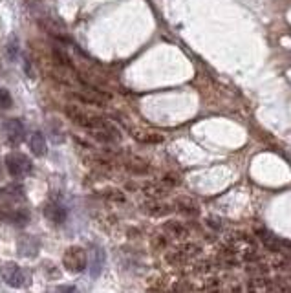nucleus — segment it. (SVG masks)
<instances>
[{"label":"nucleus","mask_w":291,"mask_h":293,"mask_svg":"<svg viewBox=\"0 0 291 293\" xmlns=\"http://www.w3.org/2000/svg\"><path fill=\"white\" fill-rule=\"evenodd\" d=\"M6 51H7V59H9V61H15V59H17V55H18V39L15 37V35L9 37V40H7Z\"/></svg>","instance_id":"9"},{"label":"nucleus","mask_w":291,"mask_h":293,"mask_svg":"<svg viewBox=\"0 0 291 293\" xmlns=\"http://www.w3.org/2000/svg\"><path fill=\"white\" fill-rule=\"evenodd\" d=\"M11 105H13V99H11L9 90L0 88V108H2V110H7V108H11Z\"/></svg>","instance_id":"10"},{"label":"nucleus","mask_w":291,"mask_h":293,"mask_svg":"<svg viewBox=\"0 0 291 293\" xmlns=\"http://www.w3.org/2000/svg\"><path fill=\"white\" fill-rule=\"evenodd\" d=\"M4 130H6L7 141H9L11 145H18V143L24 140V134H26L22 121H20V119H15V118L7 119L6 125H4Z\"/></svg>","instance_id":"4"},{"label":"nucleus","mask_w":291,"mask_h":293,"mask_svg":"<svg viewBox=\"0 0 291 293\" xmlns=\"http://www.w3.org/2000/svg\"><path fill=\"white\" fill-rule=\"evenodd\" d=\"M29 148H31L33 156H37V158L46 156V152H48V145H46L44 136L40 134V132H33V134L29 136Z\"/></svg>","instance_id":"7"},{"label":"nucleus","mask_w":291,"mask_h":293,"mask_svg":"<svg viewBox=\"0 0 291 293\" xmlns=\"http://www.w3.org/2000/svg\"><path fill=\"white\" fill-rule=\"evenodd\" d=\"M44 216L48 220H50L51 224H64L68 218V211L66 207H62L61 203H57V202H48L44 205Z\"/></svg>","instance_id":"6"},{"label":"nucleus","mask_w":291,"mask_h":293,"mask_svg":"<svg viewBox=\"0 0 291 293\" xmlns=\"http://www.w3.org/2000/svg\"><path fill=\"white\" fill-rule=\"evenodd\" d=\"M17 249L20 257H35L40 249L39 238L33 237V235H22V237L18 238Z\"/></svg>","instance_id":"5"},{"label":"nucleus","mask_w":291,"mask_h":293,"mask_svg":"<svg viewBox=\"0 0 291 293\" xmlns=\"http://www.w3.org/2000/svg\"><path fill=\"white\" fill-rule=\"evenodd\" d=\"M2 279H4L6 284H9V286H13V288H24L26 284H29L31 275H29V271L22 270V268L18 264H15V262H7V264H4V268H2Z\"/></svg>","instance_id":"3"},{"label":"nucleus","mask_w":291,"mask_h":293,"mask_svg":"<svg viewBox=\"0 0 291 293\" xmlns=\"http://www.w3.org/2000/svg\"><path fill=\"white\" fill-rule=\"evenodd\" d=\"M4 161H6L7 172L13 178H24V176H28L31 172V167H33L31 159L26 154H20V152H9Z\"/></svg>","instance_id":"2"},{"label":"nucleus","mask_w":291,"mask_h":293,"mask_svg":"<svg viewBox=\"0 0 291 293\" xmlns=\"http://www.w3.org/2000/svg\"><path fill=\"white\" fill-rule=\"evenodd\" d=\"M92 257H94V260H92V270H90V273H92V277H97L103 268V260H105L103 259V251L101 249H94Z\"/></svg>","instance_id":"8"},{"label":"nucleus","mask_w":291,"mask_h":293,"mask_svg":"<svg viewBox=\"0 0 291 293\" xmlns=\"http://www.w3.org/2000/svg\"><path fill=\"white\" fill-rule=\"evenodd\" d=\"M62 264H64V268L68 271H72V273H81L88 266V255H86V251L83 248L72 246V248H68L64 251V255H62Z\"/></svg>","instance_id":"1"}]
</instances>
